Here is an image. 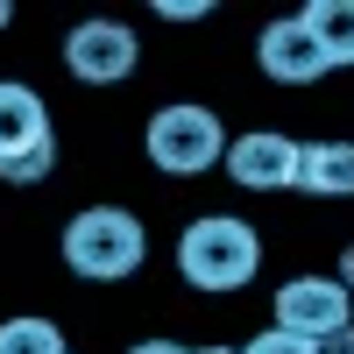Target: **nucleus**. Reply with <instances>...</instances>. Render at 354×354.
Masks as SVG:
<instances>
[{"label": "nucleus", "mask_w": 354, "mask_h": 354, "mask_svg": "<svg viewBox=\"0 0 354 354\" xmlns=\"http://www.w3.org/2000/svg\"><path fill=\"white\" fill-rule=\"evenodd\" d=\"M177 270L192 290H241L262 270V234L234 213H205L177 234Z\"/></svg>", "instance_id": "f257e3e1"}, {"label": "nucleus", "mask_w": 354, "mask_h": 354, "mask_svg": "<svg viewBox=\"0 0 354 354\" xmlns=\"http://www.w3.org/2000/svg\"><path fill=\"white\" fill-rule=\"evenodd\" d=\"M142 248H149V234H142L135 213L121 205H85V213L64 227V262L85 277V283H121L142 270Z\"/></svg>", "instance_id": "f03ea898"}, {"label": "nucleus", "mask_w": 354, "mask_h": 354, "mask_svg": "<svg viewBox=\"0 0 354 354\" xmlns=\"http://www.w3.org/2000/svg\"><path fill=\"white\" fill-rule=\"evenodd\" d=\"M142 142H149V163L170 170V177H198V170H213V163L227 156V128H220V113L198 106V100L156 106Z\"/></svg>", "instance_id": "7ed1b4c3"}, {"label": "nucleus", "mask_w": 354, "mask_h": 354, "mask_svg": "<svg viewBox=\"0 0 354 354\" xmlns=\"http://www.w3.org/2000/svg\"><path fill=\"white\" fill-rule=\"evenodd\" d=\"M277 326L298 340H326V333L354 326V298L340 290V277H290L277 290Z\"/></svg>", "instance_id": "20e7f679"}, {"label": "nucleus", "mask_w": 354, "mask_h": 354, "mask_svg": "<svg viewBox=\"0 0 354 354\" xmlns=\"http://www.w3.org/2000/svg\"><path fill=\"white\" fill-rule=\"evenodd\" d=\"M135 57H142V43L128 21H78L64 36V64L78 85H121L135 71Z\"/></svg>", "instance_id": "39448f33"}, {"label": "nucleus", "mask_w": 354, "mask_h": 354, "mask_svg": "<svg viewBox=\"0 0 354 354\" xmlns=\"http://www.w3.org/2000/svg\"><path fill=\"white\" fill-rule=\"evenodd\" d=\"M220 163H227V177H234L241 192H283V185H298V142L277 135V128L234 135Z\"/></svg>", "instance_id": "423d86ee"}, {"label": "nucleus", "mask_w": 354, "mask_h": 354, "mask_svg": "<svg viewBox=\"0 0 354 354\" xmlns=\"http://www.w3.org/2000/svg\"><path fill=\"white\" fill-rule=\"evenodd\" d=\"M255 57H262V71H270L277 85H312V78H326V50L312 43V28H305L298 15H283V21L262 28Z\"/></svg>", "instance_id": "0eeeda50"}, {"label": "nucleus", "mask_w": 354, "mask_h": 354, "mask_svg": "<svg viewBox=\"0 0 354 354\" xmlns=\"http://www.w3.org/2000/svg\"><path fill=\"white\" fill-rule=\"evenodd\" d=\"M36 142H50V113H43V100L28 93L21 78H0V163L21 156V149H36Z\"/></svg>", "instance_id": "6e6552de"}, {"label": "nucleus", "mask_w": 354, "mask_h": 354, "mask_svg": "<svg viewBox=\"0 0 354 354\" xmlns=\"http://www.w3.org/2000/svg\"><path fill=\"white\" fill-rule=\"evenodd\" d=\"M298 185L312 198H354V142H298Z\"/></svg>", "instance_id": "1a4fd4ad"}, {"label": "nucleus", "mask_w": 354, "mask_h": 354, "mask_svg": "<svg viewBox=\"0 0 354 354\" xmlns=\"http://www.w3.org/2000/svg\"><path fill=\"white\" fill-rule=\"evenodd\" d=\"M298 21L312 28V43L326 50V71L354 64V0H312Z\"/></svg>", "instance_id": "9d476101"}, {"label": "nucleus", "mask_w": 354, "mask_h": 354, "mask_svg": "<svg viewBox=\"0 0 354 354\" xmlns=\"http://www.w3.org/2000/svg\"><path fill=\"white\" fill-rule=\"evenodd\" d=\"M0 354H71V347L50 319H8L0 326Z\"/></svg>", "instance_id": "9b49d317"}, {"label": "nucleus", "mask_w": 354, "mask_h": 354, "mask_svg": "<svg viewBox=\"0 0 354 354\" xmlns=\"http://www.w3.org/2000/svg\"><path fill=\"white\" fill-rule=\"evenodd\" d=\"M50 163H57V135L36 142V149H21V156H8L0 177H8V185H36V177H50Z\"/></svg>", "instance_id": "f8f14e48"}, {"label": "nucleus", "mask_w": 354, "mask_h": 354, "mask_svg": "<svg viewBox=\"0 0 354 354\" xmlns=\"http://www.w3.org/2000/svg\"><path fill=\"white\" fill-rule=\"evenodd\" d=\"M241 354H319L312 340H298V333H283V326H270V333H255Z\"/></svg>", "instance_id": "ddd939ff"}, {"label": "nucleus", "mask_w": 354, "mask_h": 354, "mask_svg": "<svg viewBox=\"0 0 354 354\" xmlns=\"http://www.w3.org/2000/svg\"><path fill=\"white\" fill-rule=\"evenodd\" d=\"M156 15L163 21H198V15H213V8H205V0H156Z\"/></svg>", "instance_id": "4468645a"}, {"label": "nucleus", "mask_w": 354, "mask_h": 354, "mask_svg": "<svg viewBox=\"0 0 354 354\" xmlns=\"http://www.w3.org/2000/svg\"><path fill=\"white\" fill-rule=\"evenodd\" d=\"M319 354H354V326H340V333H326V340H312Z\"/></svg>", "instance_id": "2eb2a0df"}, {"label": "nucleus", "mask_w": 354, "mask_h": 354, "mask_svg": "<svg viewBox=\"0 0 354 354\" xmlns=\"http://www.w3.org/2000/svg\"><path fill=\"white\" fill-rule=\"evenodd\" d=\"M128 354H192V347H177V340H135Z\"/></svg>", "instance_id": "dca6fc26"}, {"label": "nucleus", "mask_w": 354, "mask_h": 354, "mask_svg": "<svg viewBox=\"0 0 354 354\" xmlns=\"http://www.w3.org/2000/svg\"><path fill=\"white\" fill-rule=\"evenodd\" d=\"M340 290L354 298V241H347V255H340Z\"/></svg>", "instance_id": "f3484780"}, {"label": "nucleus", "mask_w": 354, "mask_h": 354, "mask_svg": "<svg viewBox=\"0 0 354 354\" xmlns=\"http://www.w3.org/2000/svg\"><path fill=\"white\" fill-rule=\"evenodd\" d=\"M192 354H241V347H192Z\"/></svg>", "instance_id": "a211bd4d"}, {"label": "nucleus", "mask_w": 354, "mask_h": 354, "mask_svg": "<svg viewBox=\"0 0 354 354\" xmlns=\"http://www.w3.org/2000/svg\"><path fill=\"white\" fill-rule=\"evenodd\" d=\"M0 28H8V0H0Z\"/></svg>", "instance_id": "6ab92c4d"}]
</instances>
